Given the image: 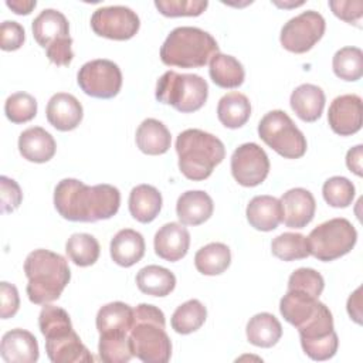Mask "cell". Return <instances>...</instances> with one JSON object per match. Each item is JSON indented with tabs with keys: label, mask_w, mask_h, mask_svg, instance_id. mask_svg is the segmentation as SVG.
<instances>
[{
	"label": "cell",
	"mask_w": 363,
	"mask_h": 363,
	"mask_svg": "<svg viewBox=\"0 0 363 363\" xmlns=\"http://www.w3.org/2000/svg\"><path fill=\"white\" fill-rule=\"evenodd\" d=\"M333 72L343 81H357L363 75V52L357 47L337 50L332 60Z\"/></svg>",
	"instance_id": "74e56055"
},
{
	"label": "cell",
	"mask_w": 363,
	"mask_h": 363,
	"mask_svg": "<svg viewBox=\"0 0 363 363\" xmlns=\"http://www.w3.org/2000/svg\"><path fill=\"white\" fill-rule=\"evenodd\" d=\"M325 92L313 84L296 86L289 98V104L296 116L305 122H315L320 118L325 108Z\"/></svg>",
	"instance_id": "484cf974"
},
{
	"label": "cell",
	"mask_w": 363,
	"mask_h": 363,
	"mask_svg": "<svg viewBox=\"0 0 363 363\" xmlns=\"http://www.w3.org/2000/svg\"><path fill=\"white\" fill-rule=\"evenodd\" d=\"M26 40L24 28L20 23L4 20L0 26V48L3 51L18 50Z\"/></svg>",
	"instance_id": "f6af8a7d"
},
{
	"label": "cell",
	"mask_w": 363,
	"mask_h": 363,
	"mask_svg": "<svg viewBox=\"0 0 363 363\" xmlns=\"http://www.w3.org/2000/svg\"><path fill=\"white\" fill-rule=\"evenodd\" d=\"M323 288V277L312 268H298L289 275L288 279V289L301 291L315 298H319Z\"/></svg>",
	"instance_id": "7bdbcfd3"
},
{
	"label": "cell",
	"mask_w": 363,
	"mask_h": 363,
	"mask_svg": "<svg viewBox=\"0 0 363 363\" xmlns=\"http://www.w3.org/2000/svg\"><path fill=\"white\" fill-rule=\"evenodd\" d=\"M306 240L311 255L329 262L352 251L357 241V231L349 220L336 217L315 227Z\"/></svg>",
	"instance_id": "ba28073f"
},
{
	"label": "cell",
	"mask_w": 363,
	"mask_h": 363,
	"mask_svg": "<svg viewBox=\"0 0 363 363\" xmlns=\"http://www.w3.org/2000/svg\"><path fill=\"white\" fill-rule=\"evenodd\" d=\"M207 318V309L199 299H189L172 315L170 323L174 332L180 335H189L199 330Z\"/></svg>",
	"instance_id": "e575fe53"
},
{
	"label": "cell",
	"mask_w": 363,
	"mask_h": 363,
	"mask_svg": "<svg viewBox=\"0 0 363 363\" xmlns=\"http://www.w3.org/2000/svg\"><path fill=\"white\" fill-rule=\"evenodd\" d=\"M353 183L343 176L329 177L322 187V194L325 201L336 208L349 207L354 199Z\"/></svg>",
	"instance_id": "60d3db41"
},
{
	"label": "cell",
	"mask_w": 363,
	"mask_h": 363,
	"mask_svg": "<svg viewBox=\"0 0 363 363\" xmlns=\"http://www.w3.org/2000/svg\"><path fill=\"white\" fill-rule=\"evenodd\" d=\"M24 272L28 279L27 295L35 305L57 301L71 279L67 259L50 250L31 251L24 261Z\"/></svg>",
	"instance_id": "7a4b0ae2"
},
{
	"label": "cell",
	"mask_w": 363,
	"mask_h": 363,
	"mask_svg": "<svg viewBox=\"0 0 363 363\" xmlns=\"http://www.w3.org/2000/svg\"><path fill=\"white\" fill-rule=\"evenodd\" d=\"M153 245L157 257L176 262L189 251L190 233L182 223H166L156 231Z\"/></svg>",
	"instance_id": "e0dca14e"
},
{
	"label": "cell",
	"mask_w": 363,
	"mask_h": 363,
	"mask_svg": "<svg viewBox=\"0 0 363 363\" xmlns=\"http://www.w3.org/2000/svg\"><path fill=\"white\" fill-rule=\"evenodd\" d=\"M133 326V308L125 302H109L96 313V329L101 333H129Z\"/></svg>",
	"instance_id": "f1b7e54d"
},
{
	"label": "cell",
	"mask_w": 363,
	"mask_h": 363,
	"mask_svg": "<svg viewBox=\"0 0 363 363\" xmlns=\"http://www.w3.org/2000/svg\"><path fill=\"white\" fill-rule=\"evenodd\" d=\"M272 254L282 261L303 259L311 255L308 240L299 233H282L271 242Z\"/></svg>",
	"instance_id": "f35d334b"
},
{
	"label": "cell",
	"mask_w": 363,
	"mask_h": 363,
	"mask_svg": "<svg viewBox=\"0 0 363 363\" xmlns=\"http://www.w3.org/2000/svg\"><path fill=\"white\" fill-rule=\"evenodd\" d=\"M282 221L289 228L306 227L316 210V201L313 194L302 187H295L285 191L281 197Z\"/></svg>",
	"instance_id": "2e32d148"
},
{
	"label": "cell",
	"mask_w": 363,
	"mask_h": 363,
	"mask_svg": "<svg viewBox=\"0 0 363 363\" xmlns=\"http://www.w3.org/2000/svg\"><path fill=\"white\" fill-rule=\"evenodd\" d=\"M7 7H10L16 14H30L37 6L35 0H7Z\"/></svg>",
	"instance_id": "816d5d0a"
},
{
	"label": "cell",
	"mask_w": 363,
	"mask_h": 363,
	"mask_svg": "<svg viewBox=\"0 0 363 363\" xmlns=\"http://www.w3.org/2000/svg\"><path fill=\"white\" fill-rule=\"evenodd\" d=\"M4 113L13 123H24L37 115V101L27 92H14L4 102Z\"/></svg>",
	"instance_id": "b9f144b4"
},
{
	"label": "cell",
	"mask_w": 363,
	"mask_h": 363,
	"mask_svg": "<svg viewBox=\"0 0 363 363\" xmlns=\"http://www.w3.org/2000/svg\"><path fill=\"white\" fill-rule=\"evenodd\" d=\"M65 252L75 265L89 267L98 261L101 248L94 235L86 233H75L67 240Z\"/></svg>",
	"instance_id": "d590c367"
},
{
	"label": "cell",
	"mask_w": 363,
	"mask_h": 363,
	"mask_svg": "<svg viewBox=\"0 0 363 363\" xmlns=\"http://www.w3.org/2000/svg\"><path fill=\"white\" fill-rule=\"evenodd\" d=\"M162 201V194L155 186L139 184L129 194L128 204L130 216L139 223H150L160 213Z\"/></svg>",
	"instance_id": "83f0119b"
},
{
	"label": "cell",
	"mask_w": 363,
	"mask_h": 363,
	"mask_svg": "<svg viewBox=\"0 0 363 363\" xmlns=\"http://www.w3.org/2000/svg\"><path fill=\"white\" fill-rule=\"evenodd\" d=\"M258 135L285 159H299L306 152V138L285 111L274 109L265 113L258 123Z\"/></svg>",
	"instance_id": "9c48e42d"
},
{
	"label": "cell",
	"mask_w": 363,
	"mask_h": 363,
	"mask_svg": "<svg viewBox=\"0 0 363 363\" xmlns=\"http://www.w3.org/2000/svg\"><path fill=\"white\" fill-rule=\"evenodd\" d=\"M231 264V251L223 242H210L194 255L196 269L203 275H220Z\"/></svg>",
	"instance_id": "836d02e7"
},
{
	"label": "cell",
	"mask_w": 363,
	"mask_h": 363,
	"mask_svg": "<svg viewBox=\"0 0 363 363\" xmlns=\"http://www.w3.org/2000/svg\"><path fill=\"white\" fill-rule=\"evenodd\" d=\"M31 30L38 45L45 48L48 60L60 67H67L74 58L72 38L67 17L55 9H44L31 23Z\"/></svg>",
	"instance_id": "52a82bcc"
},
{
	"label": "cell",
	"mask_w": 363,
	"mask_h": 363,
	"mask_svg": "<svg viewBox=\"0 0 363 363\" xmlns=\"http://www.w3.org/2000/svg\"><path fill=\"white\" fill-rule=\"evenodd\" d=\"M329 7L332 9L333 14L336 17H339L340 20L360 27L359 23L362 21V16H363V1H360V0H354V1L330 0Z\"/></svg>",
	"instance_id": "7dc6e473"
},
{
	"label": "cell",
	"mask_w": 363,
	"mask_h": 363,
	"mask_svg": "<svg viewBox=\"0 0 363 363\" xmlns=\"http://www.w3.org/2000/svg\"><path fill=\"white\" fill-rule=\"evenodd\" d=\"M322 303L323 302H320L318 298L305 292L288 289L281 298L279 312L288 323L299 329L319 311Z\"/></svg>",
	"instance_id": "7402d4cb"
},
{
	"label": "cell",
	"mask_w": 363,
	"mask_h": 363,
	"mask_svg": "<svg viewBox=\"0 0 363 363\" xmlns=\"http://www.w3.org/2000/svg\"><path fill=\"white\" fill-rule=\"evenodd\" d=\"M145 238L143 235L132 228L119 230L111 240L109 252L113 262L121 267H132L139 262L145 255Z\"/></svg>",
	"instance_id": "603a6c76"
},
{
	"label": "cell",
	"mask_w": 363,
	"mask_h": 363,
	"mask_svg": "<svg viewBox=\"0 0 363 363\" xmlns=\"http://www.w3.org/2000/svg\"><path fill=\"white\" fill-rule=\"evenodd\" d=\"M38 326L40 332L45 339L62 336L74 330L68 312L60 306L50 303H45L43 306L38 315Z\"/></svg>",
	"instance_id": "ab89813d"
},
{
	"label": "cell",
	"mask_w": 363,
	"mask_h": 363,
	"mask_svg": "<svg viewBox=\"0 0 363 363\" xmlns=\"http://www.w3.org/2000/svg\"><path fill=\"white\" fill-rule=\"evenodd\" d=\"M218 51L216 38L199 28L190 26L176 27L169 33L160 47V60L164 65L180 68L204 67Z\"/></svg>",
	"instance_id": "5b68a950"
},
{
	"label": "cell",
	"mask_w": 363,
	"mask_h": 363,
	"mask_svg": "<svg viewBox=\"0 0 363 363\" xmlns=\"http://www.w3.org/2000/svg\"><path fill=\"white\" fill-rule=\"evenodd\" d=\"M245 333L251 345L258 347H272L282 336V326L272 313L261 312L248 320Z\"/></svg>",
	"instance_id": "4dcf8cb0"
},
{
	"label": "cell",
	"mask_w": 363,
	"mask_h": 363,
	"mask_svg": "<svg viewBox=\"0 0 363 363\" xmlns=\"http://www.w3.org/2000/svg\"><path fill=\"white\" fill-rule=\"evenodd\" d=\"M135 139L139 150L150 156L166 153L172 145V136L166 125L153 118L145 119L138 126Z\"/></svg>",
	"instance_id": "4316f807"
},
{
	"label": "cell",
	"mask_w": 363,
	"mask_h": 363,
	"mask_svg": "<svg viewBox=\"0 0 363 363\" xmlns=\"http://www.w3.org/2000/svg\"><path fill=\"white\" fill-rule=\"evenodd\" d=\"M20 308L18 291L13 284L0 282V316L1 319L13 318Z\"/></svg>",
	"instance_id": "c3c4849f"
},
{
	"label": "cell",
	"mask_w": 363,
	"mask_h": 363,
	"mask_svg": "<svg viewBox=\"0 0 363 363\" xmlns=\"http://www.w3.org/2000/svg\"><path fill=\"white\" fill-rule=\"evenodd\" d=\"M326 23L320 13L306 10L288 20L279 34L282 47L295 54L309 51L325 34Z\"/></svg>",
	"instance_id": "7c38bea8"
},
{
	"label": "cell",
	"mask_w": 363,
	"mask_h": 363,
	"mask_svg": "<svg viewBox=\"0 0 363 363\" xmlns=\"http://www.w3.org/2000/svg\"><path fill=\"white\" fill-rule=\"evenodd\" d=\"M179 169L190 180L207 179L225 157L224 143L201 129H186L176 139Z\"/></svg>",
	"instance_id": "277c9868"
},
{
	"label": "cell",
	"mask_w": 363,
	"mask_h": 363,
	"mask_svg": "<svg viewBox=\"0 0 363 363\" xmlns=\"http://www.w3.org/2000/svg\"><path fill=\"white\" fill-rule=\"evenodd\" d=\"M77 82L86 95L99 99H109L116 96L121 91L122 72L113 61L98 58L85 62L79 68Z\"/></svg>",
	"instance_id": "8fae6325"
},
{
	"label": "cell",
	"mask_w": 363,
	"mask_h": 363,
	"mask_svg": "<svg viewBox=\"0 0 363 363\" xmlns=\"http://www.w3.org/2000/svg\"><path fill=\"white\" fill-rule=\"evenodd\" d=\"M164 313L155 305L133 308V326L129 332L133 356L145 363H166L172 356V342L164 330Z\"/></svg>",
	"instance_id": "3957f363"
},
{
	"label": "cell",
	"mask_w": 363,
	"mask_h": 363,
	"mask_svg": "<svg viewBox=\"0 0 363 363\" xmlns=\"http://www.w3.org/2000/svg\"><path fill=\"white\" fill-rule=\"evenodd\" d=\"M45 352L54 363H91L94 356L81 342L75 330L67 335L45 339Z\"/></svg>",
	"instance_id": "ffe728a7"
},
{
	"label": "cell",
	"mask_w": 363,
	"mask_h": 363,
	"mask_svg": "<svg viewBox=\"0 0 363 363\" xmlns=\"http://www.w3.org/2000/svg\"><path fill=\"white\" fill-rule=\"evenodd\" d=\"M360 291L362 288H357L347 299V313L349 316L356 322L362 323V312H360Z\"/></svg>",
	"instance_id": "f907efd6"
},
{
	"label": "cell",
	"mask_w": 363,
	"mask_h": 363,
	"mask_svg": "<svg viewBox=\"0 0 363 363\" xmlns=\"http://www.w3.org/2000/svg\"><path fill=\"white\" fill-rule=\"evenodd\" d=\"M269 173L265 150L254 142L240 145L231 155V174L244 187L261 184Z\"/></svg>",
	"instance_id": "5bb4252c"
},
{
	"label": "cell",
	"mask_w": 363,
	"mask_h": 363,
	"mask_svg": "<svg viewBox=\"0 0 363 363\" xmlns=\"http://www.w3.org/2000/svg\"><path fill=\"white\" fill-rule=\"evenodd\" d=\"M156 9L166 17L200 16L208 6L207 0H156Z\"/></svg>",
	"instance_id": "ee69618b"
},
{
	"label": "cell",
	"mask_w": 363,
	"mask_h": 363,
	"mask_svg": "<svg viewBox=\"0 0 363 363\" xmlns=\"http://www.w3.org/2000/svg\"><path fill=\"white\" fill-rule=\"evenodd\" d=\"M98 353L105 363H126L133 357L129 333H101Z\"/></svg>",
	"instance_id": "8d00e7d4"
},
{
	"label": "cell",
	"mask_w": 363,
	"mask_h": 363,
	"mask_svg": "<svg viewBox=\"0 0 363 363\" xmlns=\"http://www.w3.org/2000/svg\"><path fill=\"white\" fill-rule=\"evenodd\" d=\"M213 210V200L203 190H187L176 203V214L184 225L203 224L211 217Z\"/></svg>",
	"instance_id": "cb8c5ba5"
},
{
	"label": "cell",
	"mask_w": 363,
	"mask_h": 363,
	"mask_svg": "<svg viewBox=\"0 0 363 363\" xmlns=\"http://www.w3.org/2000/svg\"><path fill=\"white\" fill-rule=\"evenodd\" d=\"M208 74L211 81L220 88H238L245 78L242 64L233 55L217 52L210 60Z\"/></svg>",
	"instance_id": "f546056e"
},
{
	"label": "cell",
	"mask_w": 363,
	"mask_h": 363,
	"mask_svg": "<svg viewBox=\"0 0 363 363\" xmlns=\"http://www.w3.org/2000/svg\"><path fill=\"white\" fill-rule=\"evenodd\" d=\"M57 143L50 132L41 126H31L18 136L20 155L34 163H45L55 155Z\"/></svg>",
	"instance_id": "44dd1931"
},
{
	"label": "cell",
	"mask_w": 363,
	"mask_h": 363,
	"mask_svg": "<svg viewBox=\"0 0 363 363\" xmlns=\"http://www.w3.org/2000/svg\"><path fill=\"white\" fill-rule=\"evenodd\" d=\"M301 346L312 360H328L337 352L339 339L333 329V316L329 308L322 303L319 311L299 329Z\"/></svg>",
	"instance_id": "30bf717a"
},
{
	"label": "cell",
	"mask_w": 363,
	"mask_h": 363,
	"mask_svg": "<svg viewBox=\"0 0 363 363\" xmlns=\"http://www.w3.org/2000/svg\"><path fill=\"white\" fill-rule=\"evenodd\" d=\"M362 152H363V146L357 145V146L349 149L347 155H346V166L356 176L363 174V172H362Z\"/></svg>",
	"instance_id": "681fc988"
},
{
	"label": "cell",
	"mask_w": 363,
	"mask_h": 363,
	"mask_svg": "<svg viewBox=\"0 0 363 363\" xmlns=\"http://www.w3.org/2000/svg\"><path fill=\"white\" fill-rule=\"evenodd\" d=\"M54 206L65 220L95 223L118 213L121 193L112 184L86 186L78 179H62L54 190Z\"/></svg>",
	"instance_id": "6da1fadb"
},
{
	"label": "cell",
	"mask_w": 363,
	"mask_h": 363,
	"mask_svg": "<svg viewBox=\"0 0 363 363\" xmlns=\"http://www.w3.org/2000/svg\"><path fill=\"white\" fill-rule=\"evenodd\" d=\"M155 96L159 102L173 106L182 113L199 111L207 101V81L197 74L166 71L156 82Z\"/></svg>",
	"instance_id": "8992f818"
},
{
	"label": "cell",
	"mask_w": 363,
	"mask_h": 363,
	"mask_svg": "<svg viewBox=\"0 0 363 363\" xmlns=\"http://www.w3.org/2000/svg\"><path fill=\"white\" fill-rule=\"evenodd\" d=\"M91 27L96 35L123 41L132 38L139 31L140 20L126 6H106L94 11Z\"/></svg>",
	"instance_id": "4fadbf2b"
},
{
	"label": "cell",
	"mask_w": 363,
	"mask_h": 363,
	"mask_svg": "<svg viewBox=\"0 0 363 363\" xmlns=\"http://www.w3.org/2000/svg\"><path fill=\"white\" fill-rule=\"evenodd\" d=\"M136 285L140 292L152 296H166L176 286V277L160 265H147L136 274Z\"/></svg>",
	"instance_id": "d6a6232c"
},
{
	"label": "cell",
	"mask_w": 363,
	"mask_h": 363,
	"mask_svg": "<svg viewBox=\"0 0 363 363\" xmlns=\"http://www.w3.org/2000/svg\"><path fill=\"white\" fill-rule=\"evenodd\" d=\"M0 354L7 363H34L38 360L37 339L26 329H11L1 337Z\"/></svg>",
	"instance_id": "d6986e66"
},
{
	"label": "cell",
	"mask_w": 363,
	"mask_h": 363,
	"mask_svg": "<svg viewBox=\"0 0 363 363\" xmlns=\"http://www.w3.org/2000/svg\"><path fill=\"white\" fill-rule=\"evenodd\" d=\"M0 200L3 213L14 211L21 204L23 191L16 180L7 176L0 177Z\"/></svg>",
	"instance_id": "bcb514c9"
},
{
	"label": "cell",
	"mask_w": 363,
	"mask_h": 363,
	"mask_svg": "<svg viewBox=\"0 0 363 363\" xmlns=\"http://www.w3.org/2000/svg\"><path fill=\"white\" fill-rule=\"evenodd\" d=\"M251 227L259 231H272L282 221L281 201L268 194L255 196L250 200L245 210Z\"/></svg>",
	"instance_id": "d4e9b609"
},
{
	"label": "cell",
	"mask_w": 363,
	"mask_h": 363,
	"mask_svg": "<svg viewBox=\"0 0 363 363\" xmlns=\"http://www.w3.org/2000/svg\"><path fill=\"white\" fill-rule=\"evenodd\" d=\"M328 122L332 130L340 136H350L359 132L363 122L362 98L356 94L336 96L329 106Z\"/></svg>",
	"instance_id": "9a60e30c"
},
{
	"label": "cell",
	"mask_w": 363,
	"mask_h": 363,
	"mask_svg": "<svg viewBox=\"0 0 363 363\" xmlns=\"http://www.w3.org/2000/svg\"><path fill=\"white\" fill-rule=\"evenodd\" d=\"M251 115V104L250 99L238 92L233 91L221 96L217 105V116L218 121L230 129L241 128L247 123Z\"/></svg>",
	"instance_id": "1f68e13d"
},
{
	"label": "cell",
	"mask_w": 363,
	"mask_h": 363,
	"mask_svg": "<svg viewBox=\"0 0 363 363\" xmlns=\"http://www.w3.org/2000/svg\"><path fill=\"white\" fill-rule=\"evenodd\" d=\"M47 121L57 130L68 132L75 129L84 116V109L81 102L67 92L54 94L45 108Z\"/></svg>",
	"instance_id": "ac0fdd59"
}]
</instances>
